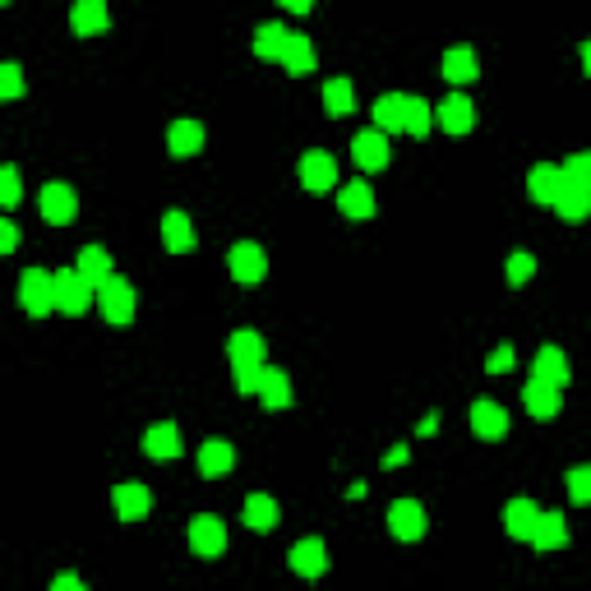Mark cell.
Instances as JSON below:
<instances>
[{
  "label": "cell",
  "instance_id": "obj_24",
  "mask_svg": "<svg viewBox=\"0 0 591 591\" xmlns=\"http://www.w3.org/2000/svg\"><path fill=\"white\" fill-rule=\"evenodd\" d=\"M231 467H236V448H231L227 439H204V448H199V471H204V476H227Z\"/></svg>",
  "mask_w": 591,
  "mask_h": 591
},
{
  "label": "cell",
  "instance_id": "obj_21",
  "mask_svg": "<svg viewBox=\"0 0 591 591\" xmlns=\"http://www.w3.org/2000/svg\"><path fill=\"white\" fill-rule=\"evenodd\" d=\"M162 245H167L171 254H190L194 245H199V236H194V222L185 218L181 208H171L167 218H162Z\"/></svg>",
  "mask_w": 591,
  "mask_h": 591
},
{
  "label": "cell",
  "instance_id": "obj_46",
  "mask_svg": "<svg viewBox=\"0 0 591 591\" xmlns=\"http://www.w3.org/2000/svg\"><path fill=\"white\" fill-rule=\"evenodd\" d=\"M282 10H296V14H310L314 10V0H278Z\"/></svg>",
  "mask_w": 591,
  "mask_h": 591
},
{
  "label": "cell",
  "instance_id": "obj_47",
  "mask_svg": "<svg viewBox=\"0 0 591 591\" xmlns=\"http://www.w3.org/2000/svg\"><path fill=\"white\" fill-rule=\"evenodd\" d=\"M582 70L591 74V37H587V42H582Z\"/></svg>",
  "mask_w": 591,
  "mask_h": 591
},
{
  "label": "cell",
  "instance_id": "obj_9",
  "mask_svg": "<svg viewBox=\"0 0 591 591\" xmlns=\"http://www.w3.org/2000/svg\"><path fill=\"white\" fill-rule=\"evenodd\" d=\"M351 157H356V167L361 171H384L388 167V134L374 125V130H361L356 139H351Z\"/></svg>",
  "mask_w": 591,
  "mask_h": 591
},
{
  "label": "cell",
  "instance_id": "obj_19",
  "mask_svg": "<svg viewBox=\"0 0 591 591\" xmlns=\"http://www.w3.org/2000/svg\"><path fill=\"white\" fill-rule=\"evenodd\" d=\"M531 545H536L541 555H555V550H564V545H568V522H564V513H545V508H541V518H536V531H531Z\"/></svg>",
  "mask_w": 591,
  "mask_h": 591
},
{
  "label": "cell",
  "instance_id": "obj_13",
  "mask_svg": "<svg viewBox=\"0 0 591 591\" xmlns=\"http://www.w3.org/2000/svg\"><path fill=\"white\" fill-rule=\"evenodd\" d=\"M291 573H301V578H324V568H328V550L319 536H305V541L291 545V555H287Z\"/></svg>",
  "mask_w": 591,
  "mask_h": 591
},
{
  "label": "cell",
  "instance_id": "obj_37",
  "mask_svg": "<svg viewBox=\"0 0 591 591\" xmlns=\"http://www.w3.org/2000/svg\"><path fill=\"white\" fill-rule=\"evenodd\" d=\"M564 485H568V499H573V504H582V508L591 504V467H573Z\"/></svg>",
  "mask_w": 591,
  "mask_h": 591
},
{
  "label": "cell",
  "instance_id": "obj_27",
  "mask_svg": "<svg viewBox=\"0 0 591 591\" xmlns=\"http://www.w3.org/2000/svg\"><path fill=\"white\" fill-rule=\"evenodd\" d=\"M287 37H291L287 24H259V33H254V56H259V61H282Z\"/></svg>",
  "mask_w": 591,
  "mask_h": 591
},
{
  "label": "cell",
  "instance_id": "obj_40",
  "mask_svg": "<svg viewBox=\"0 0 591 591\" xmlns=\"http://www.w3.org/2000/svg\"><path fill=\"white\" fill-rule=\"evenodd\" d=\"M564 176L573 185H582V190H591V153H573L564 162Z\"/></svg>",
  "mask_w": 591,
  "mask_h": 591
},
{
  "label": "cell",
  "instance_id": "obj_5",
  "mask_svg": "<svg viewBox=\"0 0 591 591\" xmlns=\"http://www.w3.org/2000/svg\"><path fill=\"white\" fill-rule=\"evenodd\" d=\"M37 208H42V218H47L51 227H65V222H74V213H79L74 185H65V181L42 185V194H37Z\"/></svg>",
  "mask_w": 591,
  "mask_h": 591
},
{
  "label": "cell",
  "instance_id": "obj_25",
  "mask_svg": "<svg viewBox=\"0 0 591 591\" xmlns=\"http://www.w3.org/2000/svg\"><path fill=\"white\" fill-rule=\"evenodd\" d=\"M167 148H171V157H194L199 148H204V125L199 121H176L167 130Z\"/></svg>",
  "mask_w": 591,
  "mask_h": 591
},
{
  "label": "cell",
  "instance_id": "obj_17",
  "mask_svg": "<svg viewBox=\"0 0 591 591\" xmlns=\"http://www.w3.org/2000/svg\"><path fill=\"white\" fill-rule=\"evenodd\" d=\"M471 430L481 439H504L508 435V411L490 398H476L471 402Z\"/></svg>",
  "mask_w": 591,
  "mask_h": 591
},
{
  "label": "cell",
  "instance_id": "obj_23",
  "mask_svg": "<svg viewBox=\"0 0 591 591\" xmlns=\"http://www.w3.org/2000/svg\"><path fill=\"white\" fill-rule=\"evenodd\" d=\"M531 374H536V379H545V384H559V388L573 379V370H568V356L559 347H541V351H536Z\"/></svg>",
  "mask_w": 591,
  "mask_h": 591
},
{
  "label": "cell",
  "instance_id": "obj_7",
  "mask_svg": "<svg viewBox=\"0 0 591 591\" xmlns=\"http://www.w3.org/2000/svg\"><path fill=\"white\" fill-rule=\"evenodd\" d=\"M301 185L310 194H328L333 185H338V157L310 148V153L301 157Z\"/></svg>",
  "mask_w": 591,
  "mask_h": 591
},
{
  "label": "cell",
  "instance_id": "obj_12",
  "mask_svg": "<svg viewBox=\"0 0 591 591\" xmlns=\"http://www.w3.org/2000/svg\"><path fill=\"white\" fill-rule=\"evenodd\" d=\"M564 167H555V162H536L531 167V176H527V194L536 199V204H545V208H555V199H559V190H564Z\"/></svg>",
  "mask_w": 591,
  "mask_h": 591
},
{
  "label": "cell",
  "instance_id": "obj_31",
  "mask_svg": "<svg viewBox=\"0 0 591 591\" xmlns=\"http://www.w3.org/2000/svg\"><path fill=\"white\" fill-rule=\"evenodd\" d=\"M259 398H264L268 411L291 407V379H287L282 370H273V365H264V384H259Z\"/></svg>",
  "mask_w": 591,
  "mask_h": 591
},
{
  "label": "cell",
  "instance_id": "obj_15",
  "mask_svg": "<svg viewBox=\"0 0 591 591\" xmlns=\"http://www.w3.org/2000/svg\"><path fill=\"white\" fill-rule=\"evenodd\" d=\"M536 518H541V508H536V499L518 495L504 504V531L513 536V541H531V531H536Z\"/></svg>",
  "mask_w": 591,
  "mask_h": 591
},
{
  "label": "cell",
  "instance_id": "obj_20",
  "mask_svg": "<svg viewBox=\"0 0 591 591\" xmlns=\"http://www.w3.org/2000/svg\"><path fill=\"white\" fill-rule=\"evenodd\" d=\"M227 356H231V365H264V356H268L264 333H254V328H236L231 342H227Z\"/></svg>",
  "mask_w": 591,
  "mask_h": 591
},
{
  "label": "cell",
  "instance_id": "obj_14",
  "mask_svg": "<svg viewBox=\"0 0 591 591\" xmlns=\"http://www.w3.org/2000/svg\"><path fill=\"white\" fill-rule=\"evenodd\" d=\"M435 121L444 125V134H467L476 125V107H471L467 93H448L435 107Z\"/></svg>",
  "mask_w": 591,
  "mask_h": 591
},
{
  "label": "cell",
  "instance_id": "obj_6",
  "mask_svg": "<svg viewBox=\"0 0 591 591\" xmlns=\"http://www.w3.org/2000/svg\"><path fill=\"white\" fill-rule=\"evenodd\" d=\"M190 550L199 559H218L222 550H227V527H222V518L199 513V518L190 522Z\"/></svg>",
  "mask_w": 591,
  "mask_h": 591
},
{
  "label": "cell",
  "instance_id": "obj_42",
  "mask_svg": "<svg viewBox=\"0 0 591 591\" xmlns=\"http://www.w3.org/2000/svg\"><path fill=\"white\" fill-rule=\"evenodd\" d=\"M485 370H490V374H508V370H513V347H495V351H490Z\"/></svg>",
  "mask_w": 591,
  "mask_h": 591
},
{
  "label": "cell",
  "instance_id": "obj_30",
  "mask_svg": "<svg viewBox=\"0 0 591 591\" xmlns=\"http://www.w3.org/2000/svg\"><path fill=\"white\" fill-rule=\"evenodd\" d=\"M324 111L333 116V121H342V116L356 111V88H351V79H328L324 84Z\"/></svg>",
  "mask_w": 591,
  "mask_h": 591
},
{
  "label": "cell",
  "instance_id": "obj_16",
  "mask_svg": "<svg viewBox=\"0 0 591 591\" xmlns=\"http://www.w3.org/2000/svg\"><path fill=\"white\" fill-rule=\"evenodd\" d=\"M107 24H111L107 0H74V10H70V28H74V37H97Z\"/></svg>",
  "mask_w": 591,
  "mask_h": 591
},
{
  "label": "cell",
  "instance_id": "obj_36",
  "mask_svg": "<svg viewBox=\"0 0 591 591\" xmlns=\"http://www.w3.org/2000/svg\"><path fill=\"white\" fill-rule=\"evenodd\" d=\"M531 273H536V259H531L527 250H513V254H508V268H504L508 287H527Z\"/></svg>",
  "mask_w": 591,
  "mask_h": 591
},
{
  "label": "cell",
  "instance_id": "obj_33",
  "mask_svg": "<svg viewBox=\"0 0 591 591\" xmlns=\"http://www.w3.org/2000/svg\"><path fill=\"white\" fill-rule=\"evenodd\" d=\"M245 527H254V531L278 527V499L273 495H250L245 499Z\"/></svg>",
  "mask_w": 591,
  "mask_h": 591
},
{
  "label": "cell",
  "instance_id": "obj_26",
  "mask_svg": "<svg viewBox=\"0 0 591 591\" xmlns=\"http://www.w3.org/2000/svg\"><path fill=\"white\" fill-rule=\"evenodd\" d=\"M439 70H444V79L448 84H471V79H476V51L471 47H453V51H444V65H439Z\"/></svg>",
  "mask_w": 591,
  "mask_h": 591
},
{
  "label": "cell",
  "instance_id": "obj_3",
  "mask_svg": "<svg viewBox=\"0 0 591 591\" xmlns=\"http://www.w3.org/2000/svg\"><path fill=\"white\" fill-rule=\"evenodd\" d=\"M97 305H102V319H107V324H130L134 319V287L121 278V273H111V278L97 287Z\"/></svg>",
  "mask_w": 591,
  "mask_h": 591
},
{
  "label": "cell",
  "instance_id": "obj_48",
  "mask_svg": "<svg viewBox=\"0 0 591 591\" xmlns=\"http://www.w3.org/2000/svg\"><path fill=\"white\" fill-rule=\"evenodd\" d=\"M0 5H14V0H0Z\"/></svg>",
  "mask_w": 591,
  "mask_h": 591
},
{
  "label": "cell",
  "instance_id": "obj_44",
  "mask_svg": "<svg viewBox=\"0 0 591 591\" xmlns=\"http://www.w3.org/2000/svg\"><path fill=\"white\" fill-rule=\"evenodd\" d=\"M51 591H84V578H74V573H61V578L51 582Z\"/></svg>",
  "mask_w": 591,
  "mask_h": 591
},
{
  "label": "cell",
  "instance_id": "obj_45",
  "mask_svg": "<svg viewBox=\"0 0 591 591\" xmlns=\"http://www.w3.org/2000/svg\"><path fill=\"white\" fill-rule=\"evenodd\" d=\"M407 458H411V448H407V444H398L393 453H384V467H402Z\"/></svg>",
  "mask_w": 591,
  "mask_h": 591
},
{
  "label": "cell",
  "instance_id": "obj_11",
  "mask_svg": "<svg viewBox=\"0 0 591 591\" xmlns=\"http://www.w3.org/2000/svg\"><path fill=\"white\" fill-rule=\"evenodd\" d=\"M111 504H116L121 522H139V518H148V508H153V490L139 481H121L111 490Z\"/></svg>",
  "mask_w": 591,
  "mask_h": 591
},
{
  "label": "cell",
  "instance_id": "obj_38",
  "mask_svg": "<svg viewBox=\"0 0 591 591\" xmlns=\"http://www.w3.org/2000/svg\"><path fill=\"white\" fill-rule=\"evenodd\" d=\"M19 194H24V185H19V167H0V204L5 208H14L19 204Z\"/></svg>",
  "mask_w": 591,
  "mask_h": 591
},
{
  "label": "cell",
  "instance_id": "obj_34",
  "mask_svg": "<svg viewBox=\"0 0 591 591\" xmlns=\"http://www.w3.org/2000/svg\"><path fill=\"white\" fill-rule=\"evenodd\" d=\"M282 65H287L291 74H310V70H314V47H310V37L291 33V37H287V51H282Z\"/></svg>",
  "mask_w": 591,
  "mask_h": 591
},
{
  "label": "cell",
  "instance_id": "obj_43",
  "mask_svg": "<svg viewBox=\"0 0 591 591\" xmlns=\"http://www.w3.org/2000/svg\"><path fill=\"white\" fill-rule=\"evenodd\" d=\"M14 245H19V227H14V222H0V250L10 254Z\"/></svg>",
  "mask_w": 591,
  "mask_h": 591
},
{
  "label": "cell",
  "instance_id": "obj_41",
  "mask_svg": "<svg viewBox=\"0 0 591 591\" xmlns=\"http://www.w3.org/2000/svg\"><path fill=\"white\" fill-rule=\"evenodd\" d=\"M236 370V393H259L264 384V365H231Z\"/></svg>",
  "mask_w": 591,
  "mask_h": 591
},
{
  "label": "cell",
  "instance_id": "obj_2",
  "mask_svg": "<svg viewBox=\"0 0 591 591\" xmlns=\"http://www.w3.org/2000/svg\"><path fill=\"white\" fill-rule=\"evenodd\" d=\"M19 301H24V310L33 314V319L51 314L56 310V273H47V268H28L24 278H19Z\"/></svg>",
  "mask_w": 591,
  "mask_h": 591
},
{
  "label": "cell",
  "instance_id": "obj_35",
  "mask_svg": "<svg viewBox=\"0 0 591 591\" xmlns=\"http://www.w3.org/2000/svg\"><path fill=\"white\" fill-rule=\"evenodd\" d=\"M430 125H435V107H430L425 97H407V121H402V130H407L411 139H425Z\"/></svg>",
  "mask_w": 591,
  "mask_h": 591
},
{
  "label": "cell",
  "instance_id": "obj_1",
  "mask_svg": "<svg viewBox=\"0 0 591 591\" xmlns=\"http://www.w3.org/2000/svg\"><path fill=\"white\" fill-rule=\"evenodd\" d=\"M97 301V287L79 273V268H61L56 273V310L70 314V319H79V314L88 310V305Z\"/></svg>",
  "mask_w": 591,
  "mask_h": 591
},
{
  "label": "cell",
  "instance_id": "obj_22",
  "mask_svg": "<svg viewBox=\"0 0 591 591\" xmlns=\"http://www.w3.org/2000/svg\"><path fill=\"white\" fill-rule=\"evenodd\" d=\"M338 208L347 213L351 222H370L374 218V190L365 181H351L338 190Z\"/></svg>",
  "mask_w": 591,
  "mask_h": 591
},
{
  "label": "cell",
  "instance_id": "obj_29",
  "mask_svg": "<svg viewBox=\"0 0 591 591\" xmlns=\"http://www.w3.org/2000/svg\"><path fill=\"white\" fill-rule=\"evenodd\" d=\"M555 213L564 222H582L591 213V190H582V185H573V181H564V190H559V199H555Z\"/></svg>",
  "mask_w": 591,
  "mask_h": 591
},
{
  "label": "cell",
  "instance_id": "obj_4",
  "mask_svg": "<svg viewBox=\"0 0 591 591\" xmlns=\"http://www.w3.org/2000/svg\"><path fill=\"white\" fill-rule=\"evenodd\" d=\"M227 268H231V278L241 282V287H254V282H264V273H268V254H264V245H254V241L231 245Z\"/></svg>",
  "mask_w": 591,
  "mask_h": 591
},
{
  "label": "cell",
  "instance_id": "obj_18",
  "mask_svg": "<svg viewBox=\"0 0 591 591\" xmlns=\"http://www.w3.org/2000/svg\"><path fill=\"white\" fill-rule=\"evenodd\" d=\"M144 453L157 462H171V458H181V430L171 421H157L144 430Z\"/></svg>",
  "mask_w": 591,
  "mask_h": 591
},
{
  "label": "cell",
  "instance_id": "obj_8",
  "mask_svg": "<svg viewBox=\"0 0 591 591\" xmlns=\"http://www.w3.org/2000/svg\"><path fill=\"white\" fill-rule=\"evenodd\" d=\"M522 407H527L536 421H555L559 411H564V388L545 384V379H536V374H531V384L522 388Z\"/></svg>",
  "mask_w": 591,
  "mask_h": 591
},
{
  "label": "cell",
  "instance_id": "obj_28",
  "mask_svg": "<svg viewBox=\"0 0 591 591\" xmlns=\"http://www.w3.org/2000/svg\"><path fill=\"white\" fill-rule=\"evenodd\" d=\"M74 268H79V273H84L93 287H102V282L116 273V268H111V254L102 250V245H84V250H79V259H74Z\"/></svg>",
  "mask_w": 591,
  "mask_h": 591
},
{
  "label": "cell",
  "instance_id": "obj_10",
  "mask_svg": "<svg viewBox=\"0 0 591 591\" xmlns=\"http://www.w3.org/2000/svg\"><path fill=\"white\" fill-rule=\"evenodd\" d=\"M430 518H425V508L416 499H398V504L388 508V531L398 536V541H421Z\"/></svg>",
  "mask_w": 591,
  "mask_h": 591
},
{
  "label": "cell",
  "instance_id": "obj_32",
  "mask_svg": "<svg viewBox=\"0 0 591 591\" xmlns=\"http://www.w3.org/2000/svg\"><path fill=\"white\" fill-rule=\"evenodd\" d=\"M402 121H407V97L402 93H384L379 102H374V125H379L384 134L402 130Z\"/></svg>",
  "mask_w": 591,
  "mask_h": 591
},
{
  "label": "cell",
  "instance_id": "obj_39",
  "mask_svg": "<svg viewBox=\"0 0 591 591\" xmlns=\"http://www.w3.org/2000/svg\"><path fill=\"white\" fill-rule=\"evenodd\" d=\"M0 97H24V70H19V65L14 61H5L0 65Z\"/></svg>",
  "mask_w": 591,
  "mask_h": 591
}]
</instances>
